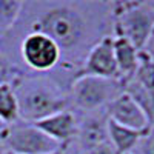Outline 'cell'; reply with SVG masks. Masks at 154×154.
Segmentation results:
<instances>
[{
    "label": "cell",
    "instance_id": "9a60e30c",
    "mask_svg": "<svg viewBox=\"0 0 154 154\" xmlns=\"http://www.w3.org/2000/svg\"><path fill=\"white\" fill-rule=\"evenodd\" d=\"M25 74L3 49H0V85H12L19 77Z\"/></svg>",
    "mask_w": 154,
    "mask_h": 154
},
{
    "label": "cell",
    "instance_id": "2e32d148",
    "mask_svg": "<svg viewBox=\"0 0 154 154\" xmlns=\"http://www.w3.org/2000/svg\"><path fill=\"white\" fill-rule=\"evenodd\" d=\"M134 154H154V126H149L137 142Z\"/></svg>",
    "mask_w": 154,
    "mask_h": 154
},
{
    "label": "cell",
    "instance_id": "ac0fdd59",
    "mask_svg": "<svg viewBox=\"0 0 154 154\" xmlns=\"http://www.w3.org/2000/svg\"><path fill=\"white\" fill-rule=\"evenodd\" d=\"M51 154H72V152H71L66 146H60L59 149H56L54 152H51Z\"/></svg>",
    "mask_w": 154,
    "mask_h": 154
},
{
    "label": "cell",
    "instance_id": "d6986e66",
    "mask_svg": "<svg viewBox=\"0 0 154 154\" xmlns=\"http://www.w3.org/2000/svg\"><path fill=\"white\" fill-rule=\"evenodd\" d=\"M3 130H5V125L0 122V136H2V133H3Z\"/></svg>",
    "mask_w": 154,
    "mask_h": 154
},
{
    "label": "cell",
    "instance_id": "9c48e42d",
    "mask_svg": "<svg viewBox=\"0 0 154 154\" xmlns=\"http://www.w3.org/2000/svg\"><path fill=\"white\" fill-rule=\"evenodd\" d=\"M105 112L109 120L140 133H145L151 126L145 112L126 93H120L106 106Z\"/></svg>",
    "mask_w": 154,
    "mask_h": 154
},
{
    "label": "cell",
    "instance_id": "3957f363",
    "mask_svg": "<svg viewBox=\"0 0 154 154\" xmlns=\"http://www.w3.org/2000/svg\"><path fill=\"white\" fill-rule=\"evenodd\" d=\"M120 93H123V83L119 79L80 74L69 86V108L79 114L105 111Z\"/></svg>",
    "mask_w": 154,
    "mask_h": 154
},
{
    "label": "cell",
    "instance_id": "52a82bcc",
    "mask_svg": "<svg viewBox=\"0 0 154 154\" xmlns=\"http://www.w3.org/2000/svg\"><path fill=\"white\" fill-rule=\"evenodd\" d=\"M79 123H77V133L69 146H74V149L68 148L72 154H86L91 149L103 145L108 142V116L105 111H96V112H85L79 114Z\"/></svg>",
    "mask_w": 154,
    "mask_h": 154
},
{
    "label": "cell",
    "instance_id": "e0dca14e",
    "mask_svg": "<svg viewBox=\"0 0 154 154\" xmlns=\"http://www.w3.org/2000/svg\"><path fill=\"white\" fill-rule=\"evenodd\" d=\"M140 51H142V53L154 63V28H152V31L149 32L145 45L142 46V49H140Z\"/></svg>",
    "mask_w": 154,
    "mask_h": 154
},
{
    "label": "cell",
    "instance_id": "7a4b0ae2",
    "mask_svg": "<svg viewBox=\"0 0 154 154\" xmlns=\"http://www.w3.org/2000/svg\"><path fill=\"white\" fill-rule=\"evenodd\" d=\"M22 122L35 123L69 108L68 89L46 74H22L12 83Z\"/></svg>",
    "mask_w": 154,
    "mask_h": 154
},
{
    "label": "cell",
    "instance_id": "ba28073f",
    "mask_svg": "<svg viewBox=\"0 0 154 154\" xmlns=\"http://www.w3.org/2000/svg\"><path fill=\"white\" fill-rule=\"evenodd\" d=\"M80 74L103 77V79H119L117 63L114 57V37L111 34L102 37L88 51Z\"/></svg>",
    "mask_w": 154,
    "mask_h": 154
},
{
    "label": "cell",
    "instance_id": "44dd1931",
    "mask_svg": "<svg viewBox=\"0 0 154 154\" xmlns=\"http://www.w3.org/2000/svg\"><path fill=\"white\" fill-rule=\"evenodd\" d=\"M3 154H16V152H11V151H6V149H5V152H3Z\"/></svg>",
    "mask_w": 154,
    "mask_h": 154
},
{
    "label": "cell",
    "instance_id": "5b68a950",
    "mask_svg": "<svg viewBox=\"0 0 154 154\" xmlns=\"http://www.w3.org/2000/svg\"><path fill=\"white\" fill-rule=\"evenodd\" d=\"M19 56L31 72L49 74L62 63L59 46L42 32H28L20 38Z\"/></svg>",
    "mask_w": 154,
    "mask_h": 154
},
{
    "label": "cell",
    "instance_id": "277c9868",
    "mask_svg": "<svg viewBox=\"0 0 154 154\" xmlns=\"http://www.w3.org/2000/svg\"><path fill=\"white\" fill-rule=\"evenodd\" d=\"M112 35L130 40L142 49L154 28V2H112Z\"/></svg>",
    "mask_w": 154,
    "mask_h": 154
},
{
    "label": "cell",
    "instance_id": "30bf717a",
    "mask_svg": "<svg viewBox=\"0 0 154 154\" xmlns=\"http://www.w3.org/2000/svg\"><path fill=\"white\" fill-rule=\"evenodd\" d=\"M77 123H79L77 112L68 108L38 120L34 125L49 139H53L59 146H65L74 140L77 133Z\"/></svg>",
    "mask_w": 154,
    "mask_h": 154
},
{
    "label": "cell",
    "instance_id": "5bb4252c",
    "mask_svg": "<svg viewBox=\"0 0 154 154\" xmlns=\"http://www.w3.org/2000/svg\"><path fill=\"white\" fill-rule=\"evenodd\" d=\"M25 2L19 0H0V38L12 31L19 22Z\"/></svg>",
    "mask_w": 154,
    "mask_h": 154
},
{
    "label": "cell",
    "instance_id": "8992f818",
    "mask_svg": "<svg viewBox=\"0 0 154 154\" xmlns=\"http://www.w3.org/2000/svg\"><path fill=\"white\" fill-rule=\"evenodd\" d=\"M0 145L16 154H51L60 146L42 133L34 123L17 122L5 126L0 136Z\"/></svg>",
    "mask_w": 154,
    "mask_h": 154
},
{
    "label": "cell",
    "instance_id": "7c38bea8",
    "mask_svg": "<svg viewBox=\"0 0 154 154\" xmlns=\"http://www.w3.org/2000/svg\"><path fill=\"white\" fill-rule=\"evenodd\" d=\"M106 131H108V142L117 154H131L143 134L140 131L131 130V128L122 126L109 119L106 123Z\"/></svg>",
    "mask_w": 154,
    "mask_h": 154
},
{
    "label": "cell",
    "instance_id": "8fae6325",
    "mask_svg": "<svg viewBox=\"0 0 154 154\" xmlns=\"http://www.w3.org/2000/svg\"><path fill=\"white\" fill-rule=\"evenodd\" d=\"M114 37V57L117 63V72H119V80L123 82L134 74L140 49H137L130 40L120 35H112Z\"/></svg>",
    "mask_w": 154,
    "mask_h": 154
},
{
    "label": "cell",
    "instance_id": "7402d4cb",
    "mask_svg": "<svg viewBox=\"0 0 154 154\" xmlns=\"http://www.w3.org/2000/svg\"><path fill=\"white\" fill-rule=\"evenodd\" d=\"M131 154H134V152H131Z\"/></svg>",
    "mask_w": 154,
    "mask_h": 154
},
{
    "label": "cell",
    "instance_id": "ffe728a7",
    "mask_svg": "<svg viewBox=\"0 0 154 154\" xmlns=\"http://www.w3.org/2000/svg\"><path fill=\"white\" fill-rule=\"evenodd\" d=\"M3 152H5V148H3L2 145H0V154H3Z\"/></svg>",
    "mask_w": 154,
    "mask_h": 154
},
{
    "label": "cell",
    "instance_id": "4fadbf2b",
    "mask_svg": "<svg viewBox=\"0 0 154 154\" xmlns=\"http://www.w3.org/2000/svg\"><path fill=\"white\" fill-rule=\"evenodd\" d=\"M0 122L5 126L20 122L19 105L12 85H0Z\"/></svg>",
    "mask_w": 154,
    "mask_h": 154
},
{
    "label": "cell",
    "instance_id": "6da1fadb",
    "mask_svg": "<svg viewBox=\"0 0 154 154\" xmlns=\"http://www.w3.org/2000/svg\"><path fill=\"white\" fill-rule=\"evenodd\" d=\"M28 32H42L62 53V71L80 75L83 60L112 28L111 3L106 2H25L16 23Z\"/></svg>",
    "mask_w": 154,
    "mask_h": 154
}]
</instances>
